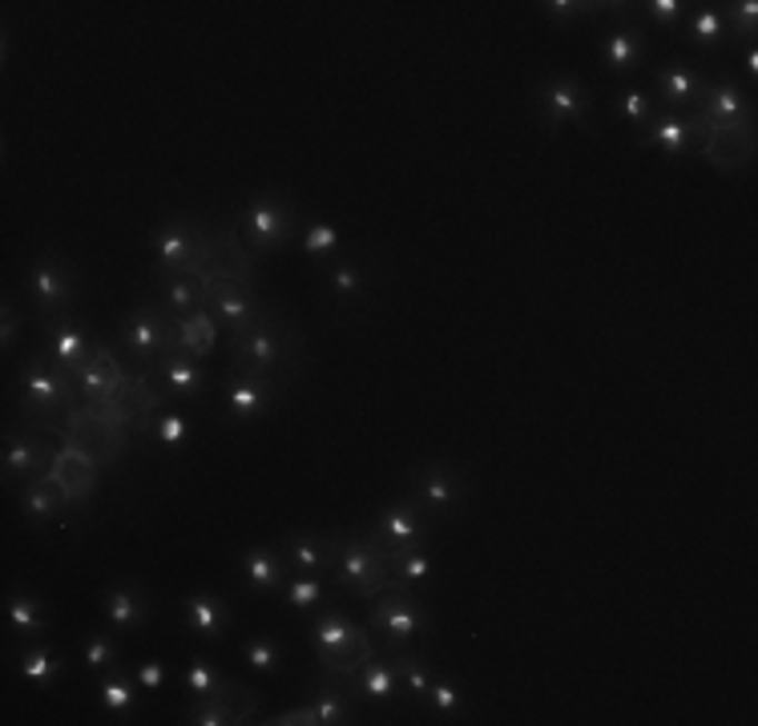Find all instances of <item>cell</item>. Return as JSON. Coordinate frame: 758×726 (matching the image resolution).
I'll return each instance as SVG.
<instances>
[{
  "label": "cell",
  "instance_id": "49",
  "mask_svg": "<svg viewBox=\"0 0 758 726\" xmlns=\"http://www.w3.org/2000/svg\"><path fill=\"white\" fill-rule=\"evenodd\" d=\"M182 683H186V690H195V694H202V698H207V694L218 690V674L210 670L207 662H195V666L182 674Z\"/></svg>",
  "mask_w": 758,
  "mask_h": 726
},
{
  "label": "cell",
  "instance_id": "35",
  "mask_svg": "<svg viewBox=\"0 0 758 726\" xmlns=\"http://www.w3.org/2000/svg\"><path fill=\"white\" fill-rule=\"evenodd\" d=\"M391 577L396 581H408V586H416V581H428V574H432V557L423 554V549H400V554H391Z\"/></svg>",
  "mask_w": 758,
  "mask_h": 726
},
{
  "label": "cell",
  "instance_id": "48",
  "mask_svg": "<svg viewBox=\"0 0 758 726\" xmlns=\"http://www.w3.org/2000/svg\"><path fill=\"white\" fill-rule=\"evenodd\" d=\"M730 29H735L738 37L755 41V33H758V4H755V0H742V4H735V12H730Z\"/></svg>",
  "mask_w": 758,
  "mask_h": 726
},
{
  "label": "cell",
  "instance_id": "6",
  "mask_svg": "<svg viewBox=\"0 0 758 726\" xmlns=\"http://www.w3.org/2000/svg\"><path fill=\"white\" fill-rule=\"evenodd\" d=\"M295 235V215L291 207L282 202V198L267 195V198H255L250 210L242 215V239L250 242L255 250H271L282 247V242Z\"/></svg>",
  "mask_w": 758,
  "mask_h": 726
},
{
  "label": "cell",
  "instance_id": "32",
  "mask_svg": "<svg viewBox=\"0 0 758 726\" xmlns=\"http://www.w3.org/2000/svg\"><path fill=\"white\" fill-rule=\"evenodd\" d=\"M343 554V545L339 541H315V537H299V541L287 545V561L295 565V569H303V574H319V569H327L331 565V557Z\"/></svg>",
  "mask_w": 758,
  "mask_h": 726
},
{
  "label": "cell",
  "instance_id": "8",
  "mask_svg": "<svg viewBox=\"0 0 758 726\" xmlns=\"http://www.w3.org/2000/svg\"><path fill=\"white\" fill-rule=\"evenodd\" d=\"M153 255L162 262V271L198 275L207 262V239L195 235L186 222H166V227L153 230Z\"/></svg>",
  "mask_w": 758,
  "mask_h": 726
},
{
  "label": "cell",
  "instance_id": "45",
  "mask_svg": "<svg viewBox=\"0 0 758 726\" xmlns=\"http://www.w3.org/2000/svg\"><path fill=\"white\" fill-rule=\"evenodd\" d=\"M153 436L162 440V445H186L190 440V424H186V416H158V420L150 424Z\"/></svg>",
  "mask_w": 758,
  "mask_h": 726
},
{
  "label": "cell",
  "instance_id": "21",
  "mask_svg": "<svg viewBox=\"0 0 758 726\" xmlns=\"http://www.w3.org/2000/svg\"><path fill=\"white\" fill-rule=\"evenodd\" d=\"M271 380L259 376V371H242L235 380L227 384V404L235 420H255V416L267 412V404H271Z\"/></svg>",
  "mask_w": 758,
  "mask_h": 726
},
{
  "label": "cell",
  "instance_id": "1",
  "mask_svg": "<svg viewBox=\"0 0 758 726\" xmlns=\"http://www.w3.org/2000/svg\"><path fill=\"white\" fill-rule=\"evenodd\" d=\"M77 380L69 371H61L49 356H37L24 364L21 371V404L24 412L37 416V420H57L73 408Z\"/></svg>",
  "mask_w": 758,
  "mask_h": 726
},
{
  "label": "cell",
  "instance_id": "52",
  "mask_svg": "<svg viewBox=\"0 0 758 726\" xmlns=\"http://www.w3.org/2000/svg\"><path fill=\"white\" fill-rule=\"evenodd\" d=\"M138 686H141V690H158V686H166V666H162V662H141V666H138Z\"/></svg>",
  "mask_w": 758,
  "mask_h": 726
},
{
  "label": "cell",
  "instance_id": "7",
  "mask_svg": "<svg viewBox=\"0 0 758 726\" xmlns=\"http://www.w3.org/2000/svg\"><path fill=\"white\" fill-rule=\"evenodd\" d=\"M202 291H207V311L215 315V324L222 331H242V327L259 324V311H255V299L242 282L227 279V275H218V279H202Z\"/></svg>",
  "mask_w": 758,
  "mask_h": 726
},
{
  "label": "cell",
  "instance_id": "43",
  "mask_svg": "<svg viewBox=\"0 0 758 726\" xmlns=\"http://www.w3.org/2000/svg\"><path fill=\"white\" fill-rule=\"evenodd\" d=\"M400 683L412 698H428V690H432V674L423 670V662L400 658Z\"/></svg>",
  "mask_w": 758,
  "mask_h": 726
},
{
  "label": "cell",
  "instance_id": "15",
  "mask_svg": "<svg viewBox=\"0 0 758 726\" xmlns=\"http://www.w3.org/2000/svg\"><path fill=\"white\" fill-rule=\"evenodd\" d=\"M98 460L89 452H81V448L66 445L61 452L53 456V468H49V477L61 485V493L69 497V505H77V500H86L89 493H93V485H98Z\"/></svg>",
  "mask_w": 758,
  "mask_h": 726
},
{
  "label": "cell",
  "instance_id": "4",
  "mask_svg": "<svg viewBox=\"0 0 758 726\" xmlns=\"http://www.w3.org/2000/svg\"><path fill=\"white\" fill-rule=\"evenodd\" d=\"M391 554L379 545V537H359L347 541L339 554L336 577L339 586H347L356 597H371L379 589H391Z\"/></svg>",
  "mask_w": 758,
  "mask_h": 726
},
{
  "label": "cell",
  "instance_id": "19",
  "mask_svg": "<svg viewBox=\"0 0 758 726\" xmlns=\"http://www.w3.org/2000/svg\"><path fill=\"white\" fill-rule=\"evenodd\" d=\"M541 118L549 121V130H561L565 121H581L589 109V93L581 81L574 77H561V81H549L541 89Z\"/></svg>",
  "mask_w": 758,
  "mask_h": 726
},
{
  "label": "cell",
  "instance_id": "46",
  "mask_svg": "<svg viewBox=\"0 0 758 726\" xmlns=\"http://www.w3.org/2000/svg\"><path fill=\"white\" fill-rule=\"evenodd\" d=\"M339 247V230L331 227V222H315V227H307L303 235V250L307 255H327V250Z\"/></svg>",
  "mask_w": 758,
  "mask_h": 726
},
{
  "label": "cell",
  "instance_id": "28",
  "mask_svg": "<svg viewBox=\"0 0 758 726\" xmlns=\"http://www.w3.org/2000/svg\"><path fill=\"white\" fill-rule=\"evenodd\" d=\"M601 61H606L614 73H629L646 61V37L638 29H618L614 37H606L601 44Z\"/></svg>",
  "mask_w": 758,
  "mask_h": 726
},
{
  "label": "cell",
  "instance_id": "56",
  "mask_svg": "<svg viewBox=\"0 0 758 726\" xmlns=\"http://www.w3.org/2000/svg\"><path fill=\"white\" fill-rule=\"evenodd\" d=\"M747 77H758V49L747 53Z\"/></svg>",
  "mask_w": 758,
  "mask_h": 726
},
{
  "label": "cell",
  "instance_id": "55",
  "mask_svg": "<svg viewBox=\"0 0 758 726\" xmlns=\"http://www.w3.org/2000/svg\"><path fill=\"white\" fill-rule=\"evenodd\" d=\"M271 723H279V726H303V723H311V726H319V723H315L311 703H307V706H299V710H287V715L271 718Z\"/></svg>",
  "mask_w": 758,
  "mask_h": 726
},
{
  "label": "cell",
  "instance_id": "40",
  "mask_svg": "<svg viewBox=\"0 0 758 726\" xmlns=\"http://www.w3.org/2000/svg\"><path fill=\"white\" fill-rule=\"evenodd\" d=\"M21 674L29 678V683H37V686H49L61 674V662L53 658V650H24V658H21Z\"/></svg>",
  "mask_w": 758,
  "mask_h": 726
},
{
  "label": "cell",
  "instance_id": "20",
  "mask_svg": "<svg viewBox=\"0 0 758 726\" xmlns=\"http://www.w3.org/2000/svg\"><path fill=\"white\" fill-rule=\"evenodd\" d=\"M460 497H465V485H460V477H456L452 468L432 465L416 477V505H428V509H436V513H448L452 505H460Z\"/></svg>",
  "mask_w": 758,
  "mask_h": 726
},
{
  "label": "cell",
  "instance_id": "25",
  "mask_svg": "<svg viewBox=\"0 0 758 726\" xmlns=\"http://www.w3.org/2000/svg\"><path fill=\"white\" fill-rule=\"evenodd\" d=\"M162 376H166V388L173 396H182V400H198L207 391V371H202V364L195 356H186V351H173L170 359H162Z\"/></svg>",
  "mask_w": 758,
  "mask_h": 726
},
{
  "label": "cell",
  "instance_id": "34",
  "mask_svg": "<svg viewBox=\"0 0 758 726\" xmlns=\"http://www.w3.org/2000/svg\"><path fill=\"white\" fill-rule=\"evenodd\" d=\"M101 706H106L109 715H130L133 706H138V683H130L126 674H109L106 683H101Z\"/></svg>",
  "mask_w": 758,
  "mask_h": 726
},
{
  "label": "cell",
  "instance_id": "24",
  "mask_svg": "<svg viewBox=\"0 0 758 726\" xmlns=\"http://www.w3.org/2000/svg\"><path fill=\"white\" fill-rule=\"evenodd\" d=\"M646 141L674 158V153H686L694 141H698V126H694V121H686L682 113H674V109H661L658 118H654L650 133H646Z\"/></svg>",
  "mask_w": 758,
  "mask_h": 726
},
{
  "label": "cell",
  "instance_id": "50",
  "mask_svg": "<svg viewBox=\"0 0 758 726\" xmlns=\"http://www.w3.org/2000/svg\"><path fill=\"white\" fill-rule=\"evenodd\" d=\"M621 118H626V121H646V118H650V98H646L641 89L629 86L626 93H621Z\"/></svg>",
  "mask_w": 758,
  "mask_h": 726
},
{
  "label": "cell",
  "instance_id": "37",
  "mask_svg": "<svg viewBox=\"0 0 758 726\" xmlns=\"http://www.w3.org/2000/svg\"><path fill=\"white\" fill-rule=\"evenodd\" d=\"M690 37L694 44H702V49H718L726 41V17L718 9H698L690 21Z\"/></svg>",
  "mask_w": 758,
  "mask_h": 726
},
{
  "label": "cell",
  "instance_id": "54",
  "mask_svg": "<svg viewBox=\"0 0 758 726\" xmlns=\"http://www.w3.org/2000/svg\"><path fill=\"white\" fill-rule=\"evenodd\" d=\"M594 4H569V0H552V4H541L545 17H581V12H589Z\"/></svg>",
  "mask_w": 758,
  "mask_h": 726
},
{
  "label": "cell",
  "instance_id": "12",
  "mask_svg": "<svg viewBox=\"0 0 758 726\" xmlns=\"http://www.w3.org/2000/svg\"><path fill=\"white\" fill-rule=\"evenodd\" d=\"M53 448H44L37 436L9 432L4 440V480H41L53 468Z\"/></svg>",
  "mask_w": 758,
  "mask_h": 726
},
{
  "label": "cell",
  "instance_id": "47",
  "mask_svg": "<svg viewBox=\"0 0 758 726\" xmlns=\"http://www.w3.org/2000/svg\"><path fill=\"white\" fill-rule=\"evenodd\" d=\"M428 703L440 710L445 718L460 715V694H456L452 683H445V678H432V690H428Z\"/></svg>",
  "mask_w": 758,
  "mask_h": 726
},
{
  "label": "cell",
  "instance_id": "10",
  "mask_svg": "<svg viewBox=\"0 0 758 726\" xmlns=\"http://www.w3.org/2000/svg\"><path fill=\"white\" fill-rule=\"evenodd\" d=\"M66 445L89 452L98 465H109V460L126 448V428L113 420H101V416H93V412H69Z\"/></svg>",
  "mask_w": 758,
  "mask_h": 726
},
{
  "label": "cell",
  "instance_id": "11",
  "mask_svg": "<svg viewBox=\"0 0 758 726\" xmlns=\"http://www.w3.org/2000/svg\"><path fill=\"white\" fill-rule=\"evenodd\" d=\"M706 130H738L750 126V101L735 81H718V86H702V121Z\"/></svg>",
  "mask_w": 758,
  "mask_h": 726
},
{
  "label": "cell",
  "instance_id": "26",
  "mask_svg": "<svg viewBox=\"0 0 758 726\" xmlns=\"http://www.w3.org/2000/svg\"><path fill=\"white\" fill-rule=\"evenodd\" d=\"M215 344H218V324H215V315H210L207 307L178 319V347H182L186 356L207 359L210 351H215Z\"/></svg>",
  "mask_w": 758,
  "mask_h": 726
},
{
  "label": "cell",
  "instance_id": "16",
  "mask_svg": "<svg viewBox=\"0 0 758 726\" xmlns=\"http://www.w3.org/2000/svg\"><path fill=\"white\" fill-rule=\"evenodd\" d=\"M702 138V153L706 162L718 166V170H742L755 153V126H738V130H706L698 126Z\"/></svg>",
  "mask_w": 758,
  "mask_h": 726
},
{
  "label": "cell",
  "instance_id": "5",
  "mask_svg": "<svg viewBox=\"0 0 758 726\" xmlns=\"http://www.w3.org/2000/svg\"><path fill=\"white\" fill-rule=\"evenodd\" d=\"M29 291H33V307L49 319L66 315V307L73 304V267L57 255H41L29 267Z\"/></svg>",
  "mask_w": 758,
  "mask_h": 726
},
{
  "label": "cell",
  "instance_id": "41",
  "mask_svg": "<svg viewBox=\"0 0 758 726\" xmlns=\"http://www.w3.org/2000/svg\"><path fill=\"white\" fill-rule=\"evenodd\" d=\"M331 291L339 299H359L363 295V271H359V262H336L331 267Z\"/></svg>",
  "mask_w": 758,
  "mask_h": 726
},
{
  "label": "cell",
  "instance_id": "23",
  "mask_svg": "<svg viewBox=\"0 0 758 726\" xmlns=\"http://www.w3.org/2000/svg\"><path fill=\"white\" fill-rule=\"evenodd\" d=\"M359 694L363 698H371V703H388V698H396V694L403 690L400 683V658H368L363 666H359V678H356Z\"/></svg>",
  "mask_w": 758,
  "mask_h": 726
},
{
  "label": "cell",
  "instance_id": "22",
  "mask_svg": "<svg viewBox=\"0 0 758 726\" xmlns=\"http://www.w3.org/2000/svg\"><path fill=\"white\" fill-rule=\"evenodd\" d=\"M182 618H186V629L198 634V638H222L230 626V606L218 601V597L198 594L182 606Z\"/></svg>",
  "mask_w": 758,
  "mask_h": 726
},
{
  "label": "cell",
  "instance_id": "17",
  "mask_svg": "<svg viewBox=\"0 0 758 726\" xmlns=\"http://www.w3.org/2000/svg\"><path fill=\"white\" fill-rule=\"evenodd\" d=\"M376 537H383V549L388 554H400V549H420L423 537H428V525H423L420 505L403 500V505H391L376 525Z\"/></svg>",
  "mask_w": 758,
  "mask_h": 726
},
{
  "label": "cell",
  "instance_id": "36",
  "mask_svg": "<svg viewBox=\"0 0 758 726\" xmlns=\"http://www.w3.org/2000/svg\"><path fill=\"white\" fill-rule=\"evenodd\" d=\"M311 710H315V723L319 726H339V723H351V694H339V690H327L319 698H311Z\"/></svg>",
  "mask_w": 758,
  "mask_h": 726
},
{
  "label": "cell",
  "instance_id": "33",
  "mask_svg": "<svg viewBox=\"0 0 758 726\" xmlns=\"http://www.w3.org/2000/svg\"><path fill=\"white\" fill-rule=\"evenodd\" d=\"M242 577L250 581V589L267 594V589H275L282 581V561L271 554V549H250V554L242 557Z\"/></svg>",
  "mask_w": 758,
  "mask_h": 726
},
{
  "label": "cell",
  "instance_id": "44",
  "mask_svg": "<svg viewBox=\"0 0 758 726\" xmlns=\"http://www.w3.org/2000/svg\"><path fill=\"white\" fill-rule=\"evenodd\" d=\"M287 601H291L295 609H311L323 601V586H319L315 577H295L291 586H287Z\"/></svg>",
  "mask_w": 758,
  "mask_h": 726
},
{
  "label": "cell",
  "instance_id": "30",
  "mask_svg": "<svg viewBox=\"0 0 758 726\" xmlns=\"http://www.w3.org/2000/svg\"><path fill=\"white\" fill-rule=\"evenodd\" d=\"M106 618L118 629H141L146 618H150V601H146L133 586H118L106 597Z\"/></svg>",
  "mask_w": 758,
  "mask_h": 726
},
{
  "label": "cell",
  "instance_id": "39",
  "mask_svg": "<svg viewBox=\"0 0 758 726\" xmlns=\"http://www.w3.org/2000/svg\"><path fill=\"white\" fill-rule=\"evenodd\" d=\"M242 658H247L250 670H259V674H275L282 666V650L275 638H250L247 646H242Z\"/></svg>",
  "mask_w": 758,
  "mask_h": 726
},
{
  "label": "cell",
  "instance_id": "29",
  "mask_svg": "<svg viewBox=\"0 0 758 726\" xmlns=\"http://www.w3.org/2000/svg\"><path fill=\"white\" fill-rule=\"evenodd\" d=\"M162 291H166V307H170L178 319H182V315L202 311V304H207V291H202V279H198V275L166 271Z\"/></svg>",
  "mask_w": 758,
  "mask_h": 726
},
{
  "label": "cell",
  "instance_id": "53",
  "mask_svg": "<svg viewBox=\"0 0 758 726\" xmlns=\"http://www.w3.org/2000/svg\"><path fill=\"white\" fill-rule=\"evenodd\" d=\"M12 339H17V307L4 299V307H0V344L12 347Z\"/></svg>",
  "mask_w": 758,
  "mask_h": 726
},
{
  "label": "cell",
  "instance_id": "9",
  "mask_svg": "<svg viewBox=\"0 0 758 726\" xmlns=\"http://www.w3.org/2000/svg\"><path fill=\"white\" fill-rule=\"evenodd\" d=\"M371 626L400 650V646H408V642L428 626V609H423L412 594H388V597H379L376 609H371Z\"/></svg>",
  "mask_w": 758,
  "mask_h": 726
},
{
  "label": "cell",
  "instance_id": "38",
  "mask_svg": "<svg viewBox=\"0 0 758 726\" xmlns=\"http://www.w3.org/2000/svg\"><path fill=\"white\" fill-rule=\"evenodd\" d=\"M9 621H12V629H17V634H41V629H44L41 601H37V597H29V594H17L9 601Z\"/></svg>",
  "mask_w": 758,
  "mask_h": 726
},
{
  "label": "cell",
  "instance_id": "2",
  "mask_svg": "<svg viewBox=\"0 0 758 726\" xmlns=\"http://www.w3.org/2000/svg\"><path fill=\"white\" fill-rule=\"evenodd\" d=\"M121 344L130 351L133 364H150V359H170L178 347V315L170 307H141L121 324Z\"/></svg>",
  "mask_w": 758,
  "mask_h": 726
},
{
  "label": "cell",
  "instance_id": "31",
  "mask_svg": "<svg viewBox=\"0 0 758 726\" xmlns=\"http://www.w3.org/2000/svg\"><path fill=\"white\" fill-rule=\"evenodd\" d=\"M21 505H24V513L37 520V525H49V520H53L57 513L69 505V497L61 493V485H57L53 477H41V480H29Z\"/></svg>",
  "mask_w": 758,
  "mask_h": 726
},
{
  "label": "cell",
  "instance_id": "42",
  "mask_svg": "<svg viewBox=\"0 0 758 726\" xmlns=\"http://www.w3.org/2000/svg\"><path fill=\"white\" fill-rule=\"evenodd\" d=\"M86 666L89 670H109V666H118V642L109 638V634H93V638L86 642Z\"/></svg>",
  "mask_w": 758,
  "mask_h": 726
},
{
  "label": "cell",
  "instance_id": "14",
  "mask_svg": "<svg viewBox=\"0 0 758 726\" xmlns=\"http://www.w3.org/2000/svg\"><path fill=\"white\" fill-rule=\"evenodd\" d=\"M121 384H126V368L118 364V356L106 344H93L86 368L77 371V391L89 400H113Z\"/></svg>",
  "mask_w": 758,
  "mask_h": 726
},
{
  "label": "cell",
  "instance_id": "27",
  "mask_svg": "<svg viewBox=\"0 0 758 726\" xmlns=\"http://www.w3.org/2000/svg\"><path fill=\"white\" fill-rule=\"evenodd\" d=\"M654 81H658L661 101L670 109L694 106V101L702 98V81H698V73H694L690 66H666V69H658Z\"/></svg>",
  "mask_w": 758,
  "mask_h": 726
},
{
  "label": "cell",
  "instance_id": "13",
  "mask_svg": "<svg viewBox=\"0 0 758 726\" xmlns=\"http://www.w3.org/2000/svg\"><path fill=\"white\" fill-rule=\"evenodd\" d=\"M89 351H93V339L81 331V327L69 319V315H57V319H49V347H44V356L53 359L57 368L69 371L77 380V371L86 368Z\"/></svg>",
  "mask_w": 758,
  "mask_h": 726
},
{
  "label": "cell",
  "instance_id": "51",
  "mask_svg": "<svg viewBox=\"0 0 758 726\" xmlns=\"http://www.w3.org/2000/svg\"><path fill=\"white\" fill-rule=\"evenodd\" d=\"M646 17L658 24H674L682 17V0H650V4H646Z\"/></svg>",
  "mask_w": 758,
  "mask_h": 726
},
{
  "label": "cell",
  "instance_id": "18",
  "mask_svg": "<svg viewBox=\"0 0 758 726\" xmlns=\"http://www.w3.org/2000/svg\"><path fill=\"white\" fill-rule=\"evenodd\" d=\"M230 347H235V356H239L242 368L259 371V376H267L282 356V344H279V336H275V327H267L262 319L242 327V331H235V336H230Z\"/></svg>",
  "mask_w": 758,
  "mask_h": 726
},
{
  "label": "cell",
  "instance_id": "3",
  "mask_svg": "<svg viewBox=\"0 0 758 726\" xmlns=\"http://www.w3.org/2000/svg\"><path fill=\"white\" fill-rule=\"evenodd\" d=\"M311 646L319 650V666L327 674H351L371 658L368 638L343 614H323L311 626Z\"/></svg>",
  "mask_w": 758,
  "mask_h": 726
}]
</instances>
